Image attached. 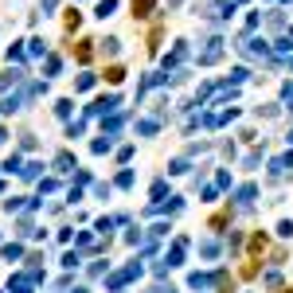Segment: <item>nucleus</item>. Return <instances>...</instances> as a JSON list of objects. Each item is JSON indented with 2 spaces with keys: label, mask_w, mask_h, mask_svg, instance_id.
I'll use <instances>...</instances> for the list:
<instances>
[{
  "label": "nucleus",
  "mask_w": 293,
  "mask_h": 293,
  "mask_svg": "<svg viewBox=\"0 0 293 293\" xmlns=\"http://www.w3.org/2000/svg\"><path fill=\"white\" fill-rule=\"evenodd\" d=\"M286 293H293V290H286Z\"/></svg>",
  "instance_id": "51"
},
{
  "label": "nucleus",
  "mask_w": 293,
  "mask_h": 293,
  "mask_svg": "<svg viewBox=\"0 0 293 293\" xmlns=\"http://www.w3.org/2000/svg\"><path fill=\"white\" fill-rule=\"evenodd\" d=\"M110 148H113V137H98V141H94V152H98V156H102V152H110Z\"/></svg>",
  "instance_id": "23"
},
{
  "label": "nucleus",
  "mask_w": 293,
  "mask_h": 293,
  "mask_svg": "<svg viewBox=\"0 0 293 293\" xmlns=\"http://www.w3.org/2000/svg\"><path fill=\"white\" fill-rule=\"evenodd\" d=\"M168 235V223H156V227H148V239H164Z\"/></svg>",
  "instance_id": "31"
},
{
  "label": "nucleus",
  "mask_w": 293,
  "mask_h": 293,
  "mask_svg": "<svg viewBox=\"0 0 293 293\" xmlns=\"http://www.w3.org/2000/svg\"><path fill=\"white\" fill-rule=\"evenodd\" d=\"M286 106L293 110V86H286Z\"/></svg>",
  "instance_id": "45"
},
{
  "label": "nucleus",
  "mask_w": 293,
  "mask_h": 293,
  "mask_svg": "<svg viewBox=\"0 0 293 293\" xmlns=\"http://www.w3.org/2000/svg\"><path fill=\"white\" fill-rule=\"evenodd\" d=\"M235 47L243 51V55H250V59H262V63L270 59V43H266V39H250V36H239V39H235Z\"/></svg>",
  "instance_id": "1"
},
{
  "label": "nucleus",
  "mask_w": 293,
  "mask_h": 293,
  "mask_svg": "<svg viewBox=\"0 0 293 293\" xmlns=\"http://www.w3.org/2000/svg\"><path fill=\"white\" fill-rule=\"evenodd\" d=\"M290 168H293V152H290V156H274V160H270V176H274V180H282Z\"/></svg>",
  "instance_id": "5"
},
{
  "label": "nucleus",
  "mask_w": 293,
  "mask_h": 293,
  "mask_svg": "<svg viewBox=\"0 0 293 293\" xmlns=\"http://www.w3.org/2000/svg\"><path fill=\"white\" fill-rule=\"evenodd\" d=\"M164 192H168V184H164V180H156V184H152V199L160 203V199H164Z\"/></svg>",
  "instance_id": "32"
},
{
  "label": "nucleus",
  "mask_w": 293,
  "mask_h": 293,
  "mask_svg": "<svg viewBox=\"0 0 293 293\" xmlns=\"http://www.w3.org/2000/svg\"><path fill=\"white\" fill-rule=\"evenodd\" d=\"M286 141H290V145H293V129H290V137H286Z\"/></svg>",
  "instance_id": "47"
},
{
  "label": "nucleus",
  "mask_w": 293,
  "mask_h": 293,
  "mask_svg": "<svg viewBox=\"0 0 293 293\" xmlns=\"http://www.w3.org/2000/svg\"><path fill=\"white\" fill-rule=\"evenodd\" d=\"M94 39H82L78 47H74V55H78V63H90V55H94V47H90Z\"/></svg>",
  "instance_id": "13"
},
{
  "label": "nucleus",
  "mask_w": 293,
  "mask_h": 293,
  "mask_svg": "<svg viewBox=\"0 0 293 293\" xmlns=\"http://www.w3.org/2000/svg\"><path fill=\"white\" fill-rule=\"evenodd\" d=\"M258 117H278V106H258Z\"/></svg>",
  "instance_id": "40"
},
{
  "label": "nucleus",
  "mask_w": 293,
  "mask_h": 293,
  "mask_svg": "<svg viewBox=\"0 0 293 293\" xmlns=\"http://www.w3.org/2000/svg\"><path fill=\"white\" fill-rule=\"evenodd\" d=\"M12 293H32V278L28 274H16L12 278Z\"/></svg>",
  "instance_id": "11"
},
{
  "label": "nucleus",
  "mask_w": 293,
  "mask_h": 293,
  "mask_svg": "<svg viewBox=\"0 0 293 293\" xmlns=\"http://www.w3.org/2000/svg\"><path fill=\"white\" fill-rule=\"evenodd\" d=\"M156 293H160V290H156Z\"/></svg>",
  "instance_id": "52"
},
{
  "label": "nucleus",
  "mask_w": 293,
  "mask_h": 293,
  "mask_svg": "<svg viewBox=\"0 0 293 293\" xmlns=\"http://www.w3.org/2000/svg\"><path fill=\"white\" fill-rule=\"evenodd\" d=\"M274 51H278V55H286V51H293V39H290V36H282V39H274Z\"/></svg>",
  "instance_id": "22"
},
{
  "label": "nucleus",
  "mask_w": 293,
  "mask_h": 293,
  "mask_svg": "<svg viewBox=\"0 0 293 293\" xmlns=\"http://www.w3.org/2000/svg\"><path fill=\"white\" fill-rule=\"evenodd\" d=\"M0 192H4V184H0Z\"/></svg>",
  "instance_id": "50"
},
{
  "label": "nucleus",
  "mask_w": 293,
  "mask_h": 293,
  "mask_svg": "<svg viewBox=\"0 0 293 293\" xmlns=\"http://www.w3.org/2000/svg\"><path fill=\"white\" fill-rule=\"evenodd\" d=\"M82 129H86V121H71L67 125V137H82Z\"/></svg>",
  "instance_id": "30"
},
{
  "label": "nucleus",
  "mask_w": 293,
  "mask_h": 293,
  "mask_svg": "<svg viewBox=\"0 0 293 293\" xmlns=\"http://www.w3.org/2000/svg\"><path fill=\"white\" fill-rule=\"evenodd\" d=\"M4 258H8V262H20V258H24V246H20V243H8V246H4Z\"/></svg>",
  "instance_id": "16"
},
{
  "label": "nucleus",
  "mask_w": 293,
  "mask_h": 293,
  "mask_svg": "<svg viewBox=\"0 0 293 293\" xmlns=\"http://www.w3.org/2000/svg\"><path fill=\"white\" fill-rule=\"evenodd\" d=\"M199 254H203V258H219V243H215V239H203V243H199Z\"/></svg>",
  "instance_id": "15"
},
{
  "label": "nucleus",
  "mask_w": 293,
  "mask_h": 293,
  "mask_svg": "<svg viewBox=\"0 0 293 293\" xmlns=\"http://www.w3.org/2000/svg\"><path fill=\"white\" fill-rule=\"evenodd\" d=\"M188 286H192V290H211V286H215V278H211V274H199V270H195L192 278H188Z\"/></svg>",
  "instance_id": "8"
},
{
  "label": "nucleus",
  "mask_w": 293,
  "mask_h": 293,
  "mask_svg": "<svg viewBox=\"0 0 293 293\" xmlns=\"http://www.w3.org/2000/svg\"><path fill=\"white\" fill-rule=\"evenodd\" d=\"M106 270H110V262H94L90 266V278H106Z\"/></svg>",
  "instance_id": "33"
},
{
  "label": "nucleus",
  "mask_w": 293,
  "mask_h": 293,
  "mask_svg": "<svg viewBox=\"0 0 293 293\" xmlns=\"http://www.w3.org/2000/svg\"><path fill=\"white\" fill-rule=\"evenodd\" d=\"M219 59H223V39H219V36H211V39H207V47L199 51V67H211V63H219Z\"/></svg>",
  "instance_id": "3"
},
{
  "label": "nucleus",
  "mask_w": 293,
  "mask_h": 293,
  "mask_svg": "<svg viewBox=\"0 0 293 293\" xmlns=\"http://www.w3.org/2000/svg\"><path fill=\"white\" fill-rule=\"evenodd\" d=\"M184 250H188V239L180 235L176 243H172V250H168V258H164V266L172 270V266H184Z\"/></svg>",
  "instance_id": "4"
},
{
  "label": "nucleus",
  "mask_w": 293,
  "mask_h": 293,
  "mask_svg": "<svg viewBox=\"0 0 293 293\" xmlns=\"http://www.w3.org/2000/svg\"><path fill=\"white\" fill-rule=\"evenodd\" d=\"M156 129H160V121H156V117H145V121H137V133H145V137H152Z\"/></svg>",
  "instance_id": "14"
},
{
  "label": "nucleus",
  "mask_w": 293,
  "mask_h": 293,
  "mask_svg": "<svg viewBox=\"0 0 293 293\" xmlns=\"http://www.w3.org/2000/svg\"><path fill=\"white\" fill-rule=\"evenodd\" d=\"M59 67H63V63H59V55H47V74H59Z\"/></svg>",
  "instance_id": "37"
},
{
  "label": "nucleus",
  "mask_w": 293,
  "mask_h": 293,
  "mask_svg": "<svg viewBox=\"0 0 293 293\" xmlns=\"http://www.w3.org/2000/svg\"><path fill=\"white\" fill-rule=\"evenodd\" d=\"M168 172H172V176H180V172H188V160H172V164H168Z\"/></svg>",
  "instance_id": "35"
},
{
  "label": "nucleus",
  "mask_w": 293,
  "mask_h": 293,
  "mask_svg": "<svg viewBox=\"0 0 293 293\" xmlns=\"http://www.w3.org/2000/svg\"><path fill=\"white\" fill-rule=\"evenodd\" d=\"M215 180H219V188H231V172H227V168H219V176H215Z\"/></svg>",
  "instance_id": "41"
},
{
  "label": "nucleus",
  "mask_w": 293,
  "mask_h": 293,
  "mask_svg": "<svg viewBox=\"0 0 293 293\" xmlns=\"http://www.w3.org/2000/svg\"><path fill=\"white\" fill-rule=\"evenodd\" d=\"M117 188H133V172H129V168L117 172Z\"/></svg>",
  "instance_id": "25"
},
{
  "label": "nucleus",
  "mask_w": 293,
  "mask_h": 293,
  "mask_svg": "<svg viewBox=\"0 0 293 293\" xmlns=\"http://www.w3.org/2000/svg\"><path fill=\"white\" fill-rule=\"evenodd\" d=\"M55 168H59V172H74L78 164H74V156H71V152H59V156H55Z\"/></svg>",
  "instance_id": "10"
},
{
  "label": "nucleus",
  "mask_w": 293,
  "mask_h": 293,
  "mask_svg": "<svg viewBox=\"0 0 293 293\" xmlns=\"http://www.w3.org/2000/svg\"><path fill=\"white\" fill-rule=\"evenodd\" d=\"M71 293H90V290H82V286H78V290H71Z\"/></svg>",
  "instance_id": "46"
},
{
  "label": "nucleus",
  "mask_w": 293,
  "mask_h": 293,
  "mask_svg": "<svg viewBox=\"0 0 293 293\" xmlns=\"http://www.w3.org/2000/svg\"><path fill=\"white\" fill-rule=\"evenodd\" d=\"M20 235H36V223L32 219H20Z\"/></svg>",
  "instance_id": "42"
},
{
  "label": "nucleus",
  "mask_w": 293,
  "mask_h": 293,
  "mask_svg": "<svg viewBox=\"0 0 293 293\" xmlns=\"http://www.w3.org/2000/svg\"><path fill=\"white\" fill-rule=\"evenodd\" d=\"M117 51H121V39H117V36L102 39V55H117Z\"/></svg>",
  "instance_id": "17"
},
{
  "label": "nucleus",
  "mask_w": 293,
  "mask_h": 293,
  "mask_svg": "<svg viewBox=\"0 0 293 293\" xmlns=\"http://www.w3.org/2000/svg\"><path fill=\"white\" fill-rule=\"evenodd\" d=\"M0 168H4V172H20V168H24V164H20V156H16V152H12V156H8V160H4V164H0Z\"/></svg>",
  "instance_id": "24"
},
{
  "label": "nucleus",
  "mask_w": 293,
  "mask_h": 293,
  "mask_svg": "<svg viewBox=\"0 0 293 293\" xmlns=\"http://www.w3.org/2000/svg\"><path fill=\"white\" fill-rule=\"evenodd\" d=\"M28 51H32V55H47V43H43V39H28Z\"/></svg>",
  "instance_id": "28"
},
{
  "label": "nucleus",
  "mask_w": 293,
  "mask_h": 293,
  "mask_svg": "<svg viewBox=\"0 0 293 293\" xmlns=\"http://www.w3.org/2000/svg\"><path fill=\"white\" fill-rule=\"evenodd\" d=\"M8 63H24V47H20V43L8 47Z\"/></svg>",
  "instance_id": "27"
},
{
  "label": "nucleus",
  "mask_w": 293,
  "mask_h": 293,
  "mask_svg": "<svg viewBox=\"0 0 293 293\" xmlns=\"http://www.w3.org/2000/svg\"><path fill=\"white\" fill-rule=\"evenodd\" d=\"M24 102H28V98H24V90H12V94L0 102V113H16V110H20Z\"/></svg>",
  "instance_id": "6"
},
{
  "label": "nucleus",
  "mask_w": 293,
  "mask_h": 293,
  "mask_svg": "<svg viewBox=\"0 0 293 293\" xmlns=\"http://www.w3.org/2000/svg\"><path fill=\"white\" fill-rule=\"evenodd\" d=\"M71 110H74L71 98H59V102H55V113H59V117H71Z\"/></svg>",
  "instance_id": "18"
},
{
  "label": "nucleus",
  "mask_w": 293,
  "mask_h": 293,
  "mask_svg": "<svg viewBox=\"0 0 293 293\" xmlns=\"http://www.w3.org/2000/svg\"><path fill=\"white\" fill-rule=\"evenodd\" d=\"M262 282H266V286H270V290H278V286H282V278H278V270H270V274H266V278H262Z\"/></svg>",
  "instance_id": "36"
},
{
  "label": "nucleus",
  "mask_w": 293,
  "mask_h": 293,
  "mask_svg": "<svg viewBox=\"0 0 293 293\" xmlns=\"http://www.w3.org/2000/svg\"><path fill=\"white\" fill-rule=\"evenodd\" d=\"M133 278H141V262H129L125 270L110 274V278H106V290H110V293H117L121 286H125V282H133Z\"/></svg>",
  "instance_id": "2"
},
{
  "label": "nucleus",
  "mask_w": 293,
  "mask_h": 293,
  "mask_svg": "<svg viewBox=\"0 0 293 293\" xmlns=\"http://www.w3.org/2000/svg\"><path fill=\"white\" fill-rule=\"evenodd\" d=\"M74 86H78V90H90V86H94V74H78V82H74Z\"/></svg>",
  "instance_id": "34"
},
{
  "label": "nucleus",
  "mask_w": 293,
  "mask_h": 293,
  "mask_svg": "<svg viewBox=\"0 0 293 293\" xmlns=\"http://www.w3.org/2000/svg\"><path fill=\"white\" fill-rule=\"evenodd\" d=\"M254 195H258V188H254V184H246V188L235 192V203H239V207H250V203H254Z\"/></svg>",
  "instance_id": "7"
},
{
  "label": "nucleus",
  "mask_w": 293,
  "mask_h": 293,
  "mask_svg": "<svg viewBox=\"0 0 293 293\" xmlns=\"http://www.w3.org/2000/svg\"><path fill=\"white\" fill-rule=\"evenodd\" d=\"M160 293H176V290H160Z\"/></svg>",
  "instance_id": "49"
},
{
  "label": "nucleus",
  "mask_w": 293,
  "mask_h": 293,
  "mask_svg": "<svg viewBox=\"0 0 293 293\" xmlns=\"http://www.w3.org/2000/svg\"><path fill=\"white\" fill-rule=\"evenodd\" d=\"M20 82H24V71H20V67H12V71L0 78V90H8V86H20Z\"/></svg>",
  "instance_id": "9"
},
{
  "label": "nucleus",
  "mask_w": 293,
  "mask_h": 293,
  "mask_svg": "<svg viewBox=\"0 0 293 293\" xmlns=\"http://www.w3.org/2000/svg\"><path fill=\"white\" fill-rule=\"evenodd\" d=\"M246 74H250V71H246V67H235V71H231V82H243Z\"/></svg>",
  "instance_id": "44"
},
{
  "label": "nucleus",
  "mask_w": 293,
  "mask_h": 293,
  "mask_svg": "<svg viewBox=\"0 0 293 293\" xmlns=\"http://www.w3.org/2000/svg\"><path fill=\"white\" fill-rule=\"evenodd\" d=\"M55 188H59L55 180H43V184H39V199H43V195H51V192H55Z\"/></svg>",
  "instance_id": "38"
},
{
  "label": "nucleus",
  "mask_w": 293,
  "mask_h": 293,
  "mask_svg": "<svg viewBox=\"0 0 293 293\" xmlns=\"http://www.w3.org/2000/svg\"><path fill=\"white\" fill-rule=\"evenodd\" d=\"M152 4H156V0H133V16H137V20H145L148 12H152Z\"/></svg>",
  "instance_id": "12"
},
{
  "label": "nucleus",
  "mask_w": 293,
  "mask_h": 293,
  "mask_svg": "<svg viewBox=\"0 0 293 293\" xmlns=\"http://www.w3.org/2000/svg\"><path fill=\"white\" fill-rule=\"evenodd\" d=\"M286 24V12H270V28H282Z\"/></svg>",
  "instance_id": "39"
},
{
  "label": "nucleus",
  "mask_w": 293,
  "mask_h": 293,
  "mask_svg": "<svg viewBox=\"0 0 293 293\" xmlns=\"http://www.w3.org/2000/svg\"><path fill=\"white\" fill-rule=\"evenodd\" d=\"M106 78H110V82H121V78H125V67H110Z\"/></svg>",
  "instance_id": "29"
},
{
  "label": "nucleus",
  "mask_w": 293,
  "mask_h": 293,
  "mask_svg": "<svg viewBox=\"0 0 293 293\" xmlns=\"http://www.w3.org/2000/svg\"><path fill=\"white\" fill-rule=\"evenodd\" d=\"M215 290H219V293H227V290H235V282H231L227 274H215Z\"/></svg>",
  "instance_id": "21"
},
{
  "label": "nucleus",
  "mask_w": 293,
  "mask_h": 293,
  "mask_svg": "<svg viewBox=\"0 0 293 293\" xmlns=\"http://www.w3.org/2000/svg\"><path fill=\"white\" fill-rule=\"evenodd\" d=\"M4 137H8V133H4V129H0V141H4Z\"/></svg>",
  "instance_id": "48"
},
{
  "label": "nucleus",
  "mask_w": 293,
  "mask_h": 293,
  "mask_svg": "<svg viewBox=\"0 0 293 293\" xmlns=\"http://www.w3.org/2000/svg\"><path fill=\"white\" fill-rule=\"evenodd\" d=\"M78 262H82V258H78V250H67V254H63V266H67V270H74Z\"/></svg>",
  "instance_id": "26"
},
{
  "label": "nucleus",
  "mask_w": 293,
  "mask_h": 293,
  "mask_svg": "<svg viewBox=\"0 0 293 293\" xmlns=\"http://www.w3.org/2000/svg\"><path fill=\"white\" fill-rule=\"evenodd\" d=\"M39 168H43V164H39V160H32V164H24V168H20V176H24V180H36V176H39Z\"/></svg>",
  "instance_id": "19"
},
{
  "label": "nucleus",
  "mask_w": 293,
  "mask_h": 293,
  "mask_svg": "<svg viewBox=\"0 0 293 293\" xmlns=\"http://www.w3.org/2000/svg\"><path fill=\"white\" fill-rule=\"evenodd\" d=\"M113 223H117V219H98V231H102V235H110V231H113Z\"/></svg>",
  "instance_id": "43"
},
{
  "label": "nucleus",
  "mask_w": 293,
  "mask_h": 293,
  "mask_svg": "<svg viewBox=\"0 0 293 293\" xmlns=\"http://www.w3.org/2000/svg\"><path fill=\"white\" fill-rule=\"evenodd\" d=\"M113 8H117V0H102V4H98V20H106V16H113Z\"/></svg>",
  "instance_id": "20"
}]
</instances>
